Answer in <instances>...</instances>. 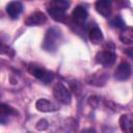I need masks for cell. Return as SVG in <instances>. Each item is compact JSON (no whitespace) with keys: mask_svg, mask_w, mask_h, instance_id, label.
Here are the masks:
<instances>
[{"mask_svg":"<svg viewBox=\"0 0 133 133\" xmlns=\"http://www.w3.org/2000/svg\"><path fill=\"white\" fill-rule=\"evenodd\" d=\"M49 4L52 5V6H55V7H58V8H61V9L66 10L71 3L69 1H64V0H56V1L50 2Z\"/></svg>","mask_w":133,"mask_h":133,"instance_id":"obj_17","label":"cell"},{"mask_svg":"<svg viewBox=\"0 0 133 133\" xmlns=\"http://www.w3.org/2000/svg\"><path fill=\"white\" fill-rule=\"evenodd\" d=\"M110 24L112 27H115V28H122V27H125V25H126L121 16H115L110 21Z\"/></svg>","mask_w":133,"mask_h":133,"instance_id":"obj_18","label":"cell"},{"mask_svg":"<svg viewBox=\"0 0 133 133\" xmlns=\"http://www.w3.org/2000/svg\"><path fill=\"white\" fill-rule=\"evenodd\" d=\"M119 39L124 44H131L133 42V30H132V28L131 27L125 28L119 34Z\"/></svg>","mask_w":133,"mask_h":133,"instance_id":"obj_16","label":"cell"},{"mask_svg":"<svg viewBox=\"0 0 133 133\" xmlns=\"http://www.w3.org/2000/svg\"><path fill=\"white\" fill-rule=\"evenodd\" d=\"M115 60H116V54L114 52V45L112 43L105 44L103 49L99 51L96 55V61L105 68L112 66Z\"/></svg>","mask_w":133,"mask_h":133,"instance_id":"obj_2","label":"cell"},{"mask_svg":"<svg viewBox=\"0 0 133 133\" xmlns=\"http://www.w3.org/2000/svg\"><path fill=\"white\" fill-rule=\"evenodd\" d=\"M81 133H97V131L94 128H86V129H83Z\"/></svg>","mask_w":133,"mask_h":133,"instance_id":"obj_21","label":"cell"},{"mask_svg":"<svg viewBox=\"0 0 133 133\" xmlns=\"http://www.w3.org/2000/svg\"><path fill=\"white\" fill-rule=\"evenodd\" d=\"M53 96L54 98L64 104V105H69L71 103V100H72V97H71V92L69 91V89L60 82L56 83L54 86H53Z\"/></svg>","mask_w":133,"mask_h":133,"instance_id":"obj_4","label":"cell"},{"mask_svg":"<svg viewBox=\"0 0 133 133\" xmlns=\"http://www.w3.org/2000/svg\"><path fill=\"white\" fill-rule=\"evenodd\" d=\"M47 21V16L43 11H34L27 16L25 19V25L27 26H38L45 24Z\"/></svg>","mask_w":133,"mask_h":133,"instance_id":"obj_8","label":"cell"},{"mask_svg":"<svg viewBox=\"0 0 133 133\" xmlns=\"http://www.w3.org/2000/svg\"><path fill=\"white\" fill-rule=\"evenodd\" d=\"M35 107L41 112H53L57 111L59 108L57 105H55L53 102L47 100V99H38L35 103Z\"/></svg>","mask_w":133,"mask_h":133,"instance_id":"obj_11","label":"cell"},{"mask_svg":"<svg viewBox=\"0 0 133 133\" xmlns=\"http://www.w3.org/2000/svg\"><path fill=\"white\" fill-rule=\"evenodd\" d=\"M119 127L125 133H132V121L128 114H123L119 117Z\"/></svg>","mask_w":133,"mask_h":133,"instance_id":"obj_15","label":"cell"},{"mask_svg":"<svg viewBox=\"0 0 133 133\" xmlns=\"http://www.w3.org/2000/svg\"><path fill=\"white\" fill-rule=\"evenodd\" d=\"M47 11H48L49 16L54 21H56V22H66V14H65L66 10L50 5L47 8Z\"/></svg>","mask_w":133,"mask_h":133,"instance_id":"obj_13","label":"cell"},{"mask_svg":"<svg viewBox=\"0 0 133 133\" xmlns=\"http://www.w3.org/2000/svg\"><path fill=\"white\" fill-rule=\"evenodd\" d=\"M28 72L44 83H50L53 80V74L41 65L31 63L28 65Z\"/></svg>","mask_w":133,"mask_h":133,"instance_id":"obj_3","label":"cell"},{"mask_svg":"<svg viewBox=\"0 0 133 133\" xmlns=\"http://www.w3.org/2000/svg\"><path fill=\"white\" fill-rule=\"evenodd\" d=\"M16 110L7 104H0V124L5 125L10 122L11 117L16 114Z\"/></svg>","mask_w":133,"mask_h":133,"instance_id":"obj_9","label":"cell"},{"mask_svg":"<svg viewBox=\"0 0 133 133\" xmlns=\"http://www.w3.org/2000/svg\"><path fill=\"white\" fill-rule=\"evenodd\" d=\"M61 38H62L61 30L56 26L50 27L46 31L42 47L47 52H55L60 45Z\"/></svg>","mask_w":133,"mask_h":133,"instance_id":"obj_1","label":"cell"},{"mask_svg":"<svg viewBox=\"0 0 133 133\" xmlns=\"http://www.w3.org/2000/svg\"><path fill=\"white\" fill-rule=\"evenodd\" d=\"M72 20L77 25H83L88 17V11L83 5H77L72 11Z\"/></svg>","mask_w":133,"mask_h":133,"instance_id":"obj_7","label":"cell"},{"mask_svg":"<svg viewBox=\"0 0 133 133\" xmlns=\"http://www.w3.org/2000/svg\"><path fill=\"white\" fill-rule=\"evenodd\" d=\"M95 8L101 16L108 18L111 14V2L109 0H99L95 3Z\"/></svg>","mask_w":133,"mask_h":133,"instance_id":"obj_12","label":"cell"},{"mask_svg":"<svg viewBox=\"0 0 133 133\" xmlns=\"http://www.w3.org/2000/svg\"><path fill=\"white\" fill-rule=\"evenodd\" d=\"M23 11V4L20 1H11L6 5V12L12 19L16 20Z\"/></svg>","mask_w":133,"mask_h":133,"instance_id":"obj_10","label":"cell"},{"mask_svg":"<svg viewBox=\"0 0 133 133\" xmlns=\"http://www.w3.org/2000/svg\"><path fill=\"white\" fill-rule=\"evenodd\" d=\"M77 128H78L77 122L74 118H68L61 124L59 128V132L60 133H76Z\"/></svg>","mask_w":133,"mask_h":133,"instance_id":"obj_14","label":"cell"},{"mask_svg":"<svg viewBox=\"0 0 133 133\" xmlns=\"http://www.w3.org/2000/svg\"><path fill=\"white\" fill-rule=\"evenodd\" d=\"M86 33H87V36L89 38V41L92 43V44H100L104 36H103V33H102V30L99 28V26L96 24V23H89L86 27Z\"/></svg>","mask_w":133,"mask_h":133,"instance_id":"obj_5","label":"cell"},{"mask_svg":"<svg viewBox=\"0 0 133 133\" xmlns=\"http://www.w3.org/2000/svg\"><path fill=\"white\" fill-rule=\"evenodd\" d=\"M36 129L39 130V131H45L46 129H48L49 127V124L46 119H39L37 123H36Z\"/></svg>","mask_w":133,"mask_h":133,"instance_id":"obj_19","label":"cell"},{"mask_svg":"<svg viewBox=\"0 0 133 133\" xmlns=\"http://www.w3.org/2000/svg\"><path fill=\"white\" fill-rule=\"evenodd\" d=\"M11 51V49L8 47V46H6V45H4L1 41H0V53L1 54H6V55H9V52Z\"/></svg>","mask_w":133,"mask_h":133,"instance_id":"obj_20","label":"cell"},{"mask_svg":"<svg viewBox=\"0 0 133 133\" xmlns=\"http://www.w3.org/2000/svg\"><path fill=\"white\" fill-rule=\"evenodd\" d=\"M131 76V65L127 61L121 62L114 72V78L118 81H126Z\"/></svg>","mask_w":133,"mask_h":133,"instance_id":"obj_6","label":"cell"}]
</instances>
